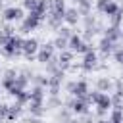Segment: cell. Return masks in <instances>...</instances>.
<instances>
[{
	"label": "cell",
	"mask_w": 123,
	"mask_h": 123,
	"mask_svg": "<svg viewBox=\"0 0 123 123\" xmlns=\"http://www.w3.org/2000/svg\"><path fill=\"white\" fill-rule=\"evenodd\" d=\"M108 2H110V0H96V8H98L100 12H104L106 6H108Z\"/></svg>",
	"instance_id": "37"
},
{
	"label": "cell",
	"mask_w": 123,
	"mask_h": 123,
	"mask_svg": "<svg viewBox=\"0 0 123 123\" xmlns=\"http://www.w3.org/2000/svg\"><path fill=\"white\" fill-rule=\"evenodd\" d=\"M29 111L35 117H40L44 113V102H29Z\"/></svg>",
	"instance_id": "19"
},
{
	"label": "cell",
	"mask_w": 123,
	"mask_h": 123,
	"mask_svg": "<svg viewBox=\"0 0 123 123\" xmlns=\"http://www.w3.org/2000/svg\"><path fill=\"white\" fill-rule=\"evenodd\" d=\"M71 94H73L75 98H85V96L88 94V85H86V81H77Z\"/></svg>",
	"instance_id": "13"
},
{
	"label": "cell",
	"mask_w": 123,
	"mask_h": 123,
	"mask_svg": "<svg viewBox=\"0 0 123 123\" xmlns=\"http://www.w3.org/2000/svg\"><path fill=\"white\" fill-rule=\"evenodd\" d=\"M110 19H111V25H113V27H119V23H121V19H123V8H121L115 15H111Z\"/></svg>",
	"instance_id": "27"
},
{
	"label": "cell",
	"mask_w": 123,
	"mask_h": 123,
	"mask_svg": "<svg viewBox=\"0 0 123 123\" xmlns=\"http://www.w3.org/2000/svg\"><path fill=\"white\" fill-rule=\"evenodd\" d=\"M98 123H111V121H106V119H102V121H98Z\"/></svg>",
	"instance_id": "42"
},
{
	"label": "cell",
	"mask_w": 123,
	"mask_h": 123,
	"mask_svg": "<svg viewBox=\"0 0 123 123\" xmlns=\"http://www.w3.org/2000/svg\"><path fill=\"white\" fill-rule=\"evenodd\" d=\"M54 50H56L54 42H46L44 46L38 48V52H37V60H38L40 63H48V62L54 58Z\"/></svg>",
	"instance_id": "5"
},
{
	"label": "cell",
	"mask_w": 123,
	"mask_h": 123,
	"mask_svg": "<svg viewBox=\"0 0 123 123\" xmlns=\"http://www.w3.org/2000/svg\"><path fill=\"white\" fill-rule=\"evenodd\" d=\"M69 48H71L73 52H77V54H86L88 50H92L90 44H86V42H85L79 35H75V33L69 37Z\"/></svg>",
	"instance_id": "3"
},
{
	"label": "cell",
	"mask_w": 123,
	"mask_h": 123,
	"mask_svg": "<svg viewBox=\"0 0 123 123\" xmlns=\"http://www.w3.org/2000/svg\"><path fill=\"white\" fill-rule=\"evenodd\" d=\"M46 17H48V27H52V29H60V27H62L63 15H58V13L50 12V15H46Z\"/></svg>",
	"instance_id": "16"
},
{
	"label": "cell",
	"mask_w": 123,
	"mask_h": 123,
	"mask_svg": "<svg viewBox=\"0 0 123 123\" xmlns=\"http://www.w3.org/2000/svg\"><path fill=\"white\" fill-rule=\"evenodd\" d=\"M37 6H38V0H23V8L29 12H35Z\"/></svg>",
	"instance_id": "29"
},
{
	"label": "cell",
	"mask_w": 123,
	"mask_h": 123,
	"mask_svg": "<svg viewBox=\"0 0 123 123\" xmlns=\"http://www.w3.org/2000/svg\"><path fill=\"white\" fill-rule=\"evenodd\" d=\"M0 48H2V46H0Z\"/></svg>",
	"instance_id": "47"
},
{
	"label": "cell",
	"mask_w": 123,
	"mask_h": 123,
	"mask_svg": "<svg viewBox=\"0 0 123 123\" xmlns=\"http://www.w3.org/2000/svg\"><path fill=\"white\" fill-rule=\"evenodd\" d=\"M15 77H17V73H15V69H6L4 71V79H2V88H6L8 92L15 86Z\"/></svg>",
	"instance_id": "10"
},
{
	"label": "cell",
	"mask_w": 123,
	"mask_h": 123,
	"mask_svg": "<svg viewBox=\"0 0 123 123\" xmlns=\"http://www.w3.org/2000/svg\"><path fill=\"white\" fill-rule=\"evenodd\" d=\"M121 81H123V77H121Z\"/></svg>",
	"instance_id": "46"
},
{
	"label": "cell",
	"mask_w": 123,
	"mask_h": 123,
	"mask_svg": "<svg viewBox=\"0 0 123 123\" xmlns=\"http://www.w3.org/2000/svg\"><path fill=\"white\" fill-rule=\"evenodd\" d=\"M40 21H42V19H40L35 12H29V15H25L23 21H21V33H29V31L37 29V27L40 25Z\"/></svg>",
	"instance_id": "4"
},
{
	"label": "cell",
	"mask_w": 123,
	"mask_h": 123,
	"mask_svg": "<svg viewBox=\"0 0 123 123\" xmlns=\"http://www.w3.org/2000/svg\"><path fill=\"white\" fill-rule=\"evenodd\" d=\"M2 54L6 58H15V56L23 54V38L17 35H12L8 38V42L2 46Z\"/></svg>",
	"instance_id": "2"
},
{
	"label": "cell",
	"mask_w": 123,
	"mask_h": 123,
	"mask_svg": "<svg viewBox=\"0 0 123 123\" xmlns=\"http://www.w3.org/2000/svg\"><path fill=\"white\" fill-rule=\"evenodd\" d=\"M27 83H29V75H25V73H21V75H17V77H15V86H13V88H19V90H25V86H27Z\"/></svg>",
	"instance_id": "23"
},
{
	"label": "cell",
	"mask_w": 123,
	"mask_h": 123,
	"mask_svg": "<svg viewBox=\"0 0 123 123\" xmlns=\"http://www.w3.org/2000/svg\"><path fill=\"white\" fill-rule=\"evenodd\" d=\"M58 119H63V121H71V119H69V111H67V110H62V111L58 113Z\"/></svg>",
	"instance_id": "36"
},
{
	"label": "cell",
	"mask_w": 123,
	"mask_h": 123,
	"mask_svg": "<svg viewBox=\"0 0 123 123\" xmlns=\"http://www.w3.org/2000/svg\"><path fill=\"white\" fill-rule=\"evenodd\" d=\"M8 38H10V37H8L6 33H2V31H0V46H4V44L8 42Z\"/></svg>",
	"instance_id": "39"
},
{
	"label": "cell",
	"mask_w": 123,
	"mask_h": 123,
	"mask_svg": "<svg viewBox=\"0 0 123 123\" xmlns=\"http://www.w3.org/2000/svg\"><path fill=\"white\" fill-rule=\"evenodd\" d=\"M15 100H17L19 104H27V102H29V92H25V90H19V92L15 94Z\"/></svg>",
	"instance_id": "28"
},
{
	"label": "cell",
	"mask_w": 123,
	"mask_h": 123,
	"mask_svg": "<svg viewBox=\"0 0 123 123\" xmlns=\"http://www.w3.org/2000/svg\"><path fill=\"white\" fill-rule=\"evenodd\" d=\"M77 4H79V8H77L79 13H81V15H86L88 10H90V2H88V0H77Z\"/></svg>",
	"instance_id": "26"
},
{
	"label": "cell",
	"mask_w": 123,
	"mask_h": 123,
	"mask_svg": "<svg viewBox=\"0 0 123 123\" xmlns=\"http://www.w3.org/2000/svg\"><path fill=\"white\" fill-rule=\"evenodd\" d=\"M69 108H71V111L77 113V115H85V113H88V102H86L85 98H77V100L69 102Z\"/></svg>",
	"instance_id": "9"
},
{
	"label": "cell",
	"mask_w": 123,
	"mask_h": 123,
	"mask_svg": "<svg viewBox=\"0 0 123 123\" xmlns=\"http://www.w3.org/2000/svg\"><path fill=\"white\" fill-rule=\"evenodd\" d=\"M111 81L108 79V77H98L96 79V88L100 90V92H108V90H111Z\"/></svg>",
	"instance_id": "18"
},
{
	"label": "cell",
	"mask_w": 123,
	"mask_h": 123,
	"mask_svg": "<svg viewBox=\"0 0 123 123\" xmlns=\"http://www.w3.org/2000/svg\"><path fill=\"white\" fill-rule=\"evenodd\" d=\"M56 106H62V100L58 98V94H52L48 100V108H56Z\"/></svg>",
	"instance_id": "33"
},
{
	"label": "cell",
	"mask_w": 123,
	"mask_h": 123,
	"mask_svg": "<svg viewBox=\"0 0 123 123\" xmlns=\"http://www.w3.org/2000/svg\"><path fill=\"white\" fill-rule=\"evenodd\" d=\"M96 65H98V56H96V52H94V50H88V52L85 54V58H83L81 67H83L85 71H92Z\"/></svg>",
	"instance_id": "8"
},
{
	"label": "cell",
	"mask_w": 123,
	"mask_h": 123,
	"mask_svg": "<svg viewBox=\"0 0 123 123\" xmlns=\"http://www.w3.org/2000/svg\"><path fill=\"white\" fill-rule=\"evenodd\" d=\"M110 121L111 123H123V110L121 108H113L111 115H110Z\"/></svg>",
	"instance_id": "24"
},
{
	"label": "cell",
	"mask_w": 123,
	"mask_h": 123,
	"mask_svg": "<svg viewBox=\"0 0 123 123\" xmlns=\"http://www.w3.org/2000/svg\"><path fill=\"white\" fill-rule=\"evenodd\" d=\"M67 123H79V121H67Z\"/></svg>",
	"instance_id": "43"
},
{
	"label": "cell",
	"mask_w": 123,
	"mask_h": 123,
	"mask_svg": "<svg viewBox=\"0 0 123 123\" xmlns=\"http://www.w3.org/2000/svg\"><path fill=\"white\" fill-rule=\"evenodd\" d=\"M54 46L62 52V50H67V46H69V38H65V37H60L58 35V38L54 40Z\"/></svg>",
	"instance_id": "25"
},
{
	"label": "cell",
	"mask_w": 123,
	"mask_h": 123,
	"mask_svg": "<svg viewBox=\"0 0 123 123\" xmlns=\"http://www.w3.org/2000/svg\"><path fill=\"white\" fill-rule=\"evenodd\" d=\"M113 44H115L113 40H110L108 37H104V38L100 40V52H102L104 56H108V54H111V52H113Z\"/></svg>",
	"instance_id": "17"
},
{
	"label": "cell",
	"mask_w": 123,
	"mask_h": 123,
	"mask_svg": "<svg viewBox=\"0 0 123 123\" xmlns=\"http://www.w3.org/2000/svg\"><path fill=\"white\" fill-rule=\"evenodd\" d=\"M71 62H73V54L69 52V50H62V54H60V58H58V65H60V69H69L71 67Z\"/></svg>",
	"instance_id": "12"
},
{
	"label": "cell",
	"mask_w": 123,
	"mask_h": 123,
	"mask_svg": "<svg viewBox=\"0 0 123 123\" xmlns=\"http://www.w3.org/2000/svg\"><path fill=\"white\" fill-rule=\"evenodd\" d=\"M121 102H123V94H121V92H115V94L111 96V104H113L115 108H121Z\"/></svg>",
	"instance_id": "32"
},
{
	"label": "cell",
	"mask_w": 123,
	"mask_h": 123,
	"mask_svg": "<svg viewBox=\"0 0 123 123\" xmlns=\"http://www.w3.org/2000/svg\"><path fill=\"white\" fill-rule=\"evenodd\" d=\"M21 111H23V104H19V102H15L13 106H10V111H8V119H10V121H13V119H17V117L21 115Z\"/></svg>",
	"instance_id": "20"
},
{
	"label": "cell",
	"mask_w": 123,
	"mask_h": 123,
	"mask_svg": "<svg viewBox=\"0 0 123 123\" xmlns=\"http://www.w3.org/2000/svg\"><path fill=\"white\" fill-rule=\"evenodd\" d=\"M8 111H10V106L4 104V102H0V121L8 119Z\"/></svg>",
	"instance_id": "30"
},
{
	"label": "cell",
	"mask_w": 123,
	"mask_h": 123,
	"mask_svg": "<svg viewBox=\"0 0 123 123\" xmlns=\"http://www.w3.org/2000/svg\"><path fill=\"white\" fill-rule=\"evenodd\" d=\"M27 123H40L38 119H27Z\"/></svg>",
	"instance_id": "41"
},
{
	"label": "cell",
	"mask_w": 123,
	"mask_h": 123,
	"mask_svg": "<svg viewBox=\"0 0 123 123\" xmlns=\"http://www.w3.org/2000/svg\"><path fill=\"white\" fill-rule=\"evenodd\" d=\"M29 102H44V86L37 85V86L29 92Z\"/></svg>",
	"instance_id": "14"
},
{
	"label": "cell",
	"mask_w": 123,
	"mask_h": 123,
	"mask_svg": "<svg viewBox=\"0 0 123 123\" xmlns=\"http://www.w3.org/2000/svg\"><path fill=\"white\" fill-rule=\"evenodd\" d=\"M79 19H81V13H79L77 8H67V10H65V13H63V21H65L67 25H77Z\"/></svg>",
	"instance_id": "11"
},
{
	"label": "cell",
	"mask_w": 123,
	"mask_h": 123,
	"mask_svg": "<svg viewBox=\"0 0 123 123\" xmlns=\"http://www.w3.org/2000/svg\"><path fill=\"white\" fill-rule=\"evenodd\" d=\"M119 10H121V6H119L117 2H113V0H110V2H108V6H106V10H104V13H106L108 17H111V15H115Z\"/></svg>",
	"instance_id": "22"
},
{
	"label": "cell",
	"mask_w": 123,
	"mask_h": 123,
	"mask_svg": "<svg viewBox=\"0 0 123 123\" xmlns=\"http://www.w3.org/2000/svg\"><path fill=\"white\" fill-rule=\"evenodd\" d=\"M13 31H15V29H13V25H12V23H8V25H4V27H2V33H6L8 37H12V35H13Z\"/></svg>",
	"instance_id": "35"
},
{
	"label": "cell",
	"mask_w": 123,
	"mask_h": 123,
	"mask_svg": "<svg viewBox=\"0 0 123 123\" xmlns=\"http://www.w3.org/2000/svg\"><path fill=\"white\" fill-rule=\"evenodd\" d=\"M75 83H77V81H69V83L65 85V88H67L69 92H73V88H75Z\"/></svg>",
	"instance_id": "40"
},
{
	"label": "cell",
	"mask_w": 123,
	"mask_h": 123,
	"mask_svg": "<svg viewBox=\"0 0 123 123\" xmlns=\"http://www.w3.org/2000/svg\"><path fill=\"white\" fill-rule=\"evenodd\" d=\"M58 31H60V37H65V38H69V37H71V35H73V33H71V29H69V27H60V29H58Z\"/></svg>",
	"instance_id": "34"
},
{
	"label": "cell",
	"mask_w": 123,
	"mask_h": 123,
	"mask_svg": "<svg viewBox=\"0 0 123 123\" xmlns=\"http://www.w3.org/2000/svg\"><path fill=\"white\" fill-rule=\"evenodd\" d=\"M38 40L37 38H23V56L27 60H33L38 52Z\"/></svg>",
	"instance_id": "7"
},
{
	"label": "cell",
	"mask_w": 123,
	"mask_h": 123,
	"mask_svg": "<svg viewBox=\"0 0 123 123\" xmlns=\"http://www.w3.org/2000/svg\"><path fill=\"white\" fill-rule=\"evenodd\" d=\"M65 2L63 0H50V12L58 13V15H63L65 13Z\"/></svg>",
	"instance_id": "15"
},
{
	"label": "cell",
	"mask_w": 123,
	"mask_h": 123,
	"mask_svg": "<svg viewBox=\"0 0 123 123\" xmlns=\"http://www.w3.org/2000/svg\"><path fill=\"white\" fill-rule=\"evenodd\" d=\"M2 17L4 21L8 23H13V21H21L25 15H23V8H17V6H12V8H6L2 12Z\"/></svg>",
	"instance_id": "6"
},
{
	"label": "cell",
	"mask_w": 123,
	"mask_h": 123,
	"mask_svg": "<svg viewBox=\"0 0 123 123\" xmlns=\"http://www.w3.org/2000/svg\"><path fill=\"white\" fill-rule=\"evenodd\" d=\"M85 100H86V102H94L96 113H98V115H104V113L108 111V108L111 106V96H108L106 92H100V90L88 92V94L85 96Z\"/></svg>",
	"instance_id": "1"
},
{
	"label": "cell",
	"mask_w": 123,
	"mask_h": 123,
	"mask_svg": "<svg viewBox=\"0 0 123 123\" xmlns=\"http://www.w3.org/2000/svg\"><path fill=\"white\" fill-rule=\"evenodd\" d=\"M33 79H35L37 85H40V86H48V77H46V75H35Z\"/></svg>",
	"instance_id": "31"
},
{
	"label": "cell",
	"mask_w": 123,
	"mask_h": 123,
	"mask_svg": "<svg viewBox=\"0 0 123 123\" xmlns=\"http://www.w3.org/2000/svg\"><path fill=\"white\" fill-rule=\"evenodd\" d=\"M106 37H108L110 40L117 42V40H119V38L123 37V33L119 31V27H113V25H111V27H108V29H106Z\"/></svg>",
	"instance_id": "21"
},
{
	"label": "cell",
	"mask_w": 123,
	"mask_h": 123,
	"mask_svg": "<svg viewBox=\"0 0 123 123\" xmlns=\"http://www.w3.org/2000/svg\"><path fill=\"white\" fill-rule=\"evenodd\" d=\"M113 56H115V60H117L119 63H123V50H121V48H119V50H115V52H113Z\"/></svg>",
	"instance_id": "38"
},
{
	"label": "cell",
	"mask_w": 123,
	"mask_h": 123,
	"mask_svg": "<svg viewBox=\"0 0 123 123\" xmlns=\"http://www.w3.org/2000/svg\"><path fill=\"white\" fill-rule=\"evenodd\" d=\"M0 90H2V83H0Z\"/></svg>",
	"instance_id": "45"
},
{
	"label": "cell",
	"mask_w": 123,
	"mask_h": 123,
	"mask_svg": "<svg viewBox=\"0 0 123 123\" xmlns=\"http://www.w3.org/2000/svg\"><path fill=\"white\" fill-rule=\"evenodd\" d=\"M0 8H2V0H0Z\"/></svg>",
	"instance_id": "44"
}]
</instances>
